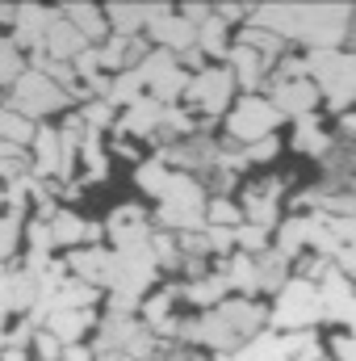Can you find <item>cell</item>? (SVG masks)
Segmentation results:
<instances>
[{
    "instance_id": "cell-20",
    "label": "cell",
    "mask_w": 356,
    "mask_h": 361,
    "mask_svg": "<svg viewBox=\"0 0 356 361\" xmlns=\"http://www.w3.org/2000/svg\"><path fill=\"white\" fill-rule=\"evenodd\" d=\"M239 219H243V210L231 202V197H214V202H205V227H239Z\"/></svg>"
},
{
    "instance_id": "cell-1",
    "label": "cell",
    "mask_w": 356,
    "mask_h": 361,
    "mask_svg": "<svg viewBox=\"0 0 356 361\" xmlns=\"http://www.w3.org/2000/svg\"><path fill=\"white\" fill-rule=\"evenodd\" d=\"M310 76L331 109H348L356 101V55L352 51H310Z\"/></svg>"
},
{
    "instance_id": "cell-10",
    "label": "cell",
    "mask_w": 356,
    "mask_h": 361,
    "mask_svg": "<svg viewBox=\"0 0 356 361\" xmlns=\"http://www.w3.org/2000/svg\"><path fill=\"white\" fill-rule=\"evenodd\" d=\"M89 47H92L89 38H84V34H80V30L59 13V17H55V25H51V34H46V55H51V59H63V63H76Z\"/></svg>"
},
{
    "instance_id": "cell-2",
    "label": "cell",
    "mask_w": 356,
    "mask_h": 361,
    "mask_svg": "<svg viewBox=\"0 0 356 361\" xmlns=\"http://www.w3.org/2000/svg\"><path fill=\"white\" fill-rule=\"evenodd\" d=\"M160 219L168 227H184V231L205 227V189H201V180L189 177V173H172V185H168L164 206H160Z\"/></svg>"
},
{
    "instance_id": "cell-12",
    "label": "cell",
    "mask_w": 356,
    "mask_h": 361,
    "mask_svg": "<svg viewBox=\"0 0 356 361\" xmlns=\"http://www.w3.org/2000/svg\"><path fill=\"white\" fill-rule=\"evenodd\" d=\"M231 76L243 85V89H256V85H268V76H272V68H268L265 55H256V51H248V47H231Z\"/></svg>"
},
{
    "instance_id": "cell-3",
    "label": "cell",
    "mask_w": 356,
    "mask_h": 361,
    "mask_svg": "<svg viewBox=\"0 0 356 361\" xmlns=\"http://www.w3.org/2000/svg\"><path fill=\"white\" fill-rule=\"evenodd\" d=\"M323 315H327V307H323V290L314 281H285V290H281L268 319L276 328H310Z\"/></svg>"
},
{
    "instance_id": "cell-21",
    "label": "cell",
    "mask_w": 356,
    "mask_h": 361,
    "mask_svg": "<svg viewBox=\"0 0 356 361\" xmlns=\"http://www.w3.org/2000/svg\"><path fill=\"white\" fill-rule=\"evenodd\" d=\"M25 59H21V47L17 42H8V38H0V85H17L25 72Z\"/></svg>"
},
{
    "instance_id": "cell-8",
    "label": "cell",
    "mask_w": 356,
    "mask_h": 361,
    "mask_svg": "<svg viewBox=\"0 0 356 361\" xmlns=\"http://www.w3.org/2000/svg\"><path fill=\"white\" fill-rule=\"evenodd\" d=\"M268 101L276 105V114H293V118H310L314 105L323 101V92L314 80H285V85H268Z\"/></svg>"
},
{
    "instance_id": "cell-13",
    "label": "cell",
    "mask_w": 356,
    "mask_h": 361,
    "mask_svg": "<svg viewBox=\"0 0 356 361\" xmlns=\"http://www.w3.org/2000/svg\"><path fill=\"white\" fill-rule=\"evenodd\" d=\"M46 328H51V332L63 341V349H68V345H76V341L92 328V311H63V307H59V311L46 319Z\"/></svg>"
},
{
    "instance_id": "cell-4",
    "label": "cell",
    "mask_w": 356,
    "mask_h": 361,
    "mask_svg": "<svg viewBox=\"0 0 356 361\" xmlns=\"http://www.w3.org/2000/svg\"><path fill=\"white\" fill-rule=\"evenodd\" d=\"M281 122V114H276V105L272 101H265V97H239L235 101V109L227 114V135L235 139V143H265V139H272V126Z\"/></svg>"
},
{
    "instance_id": "cell-22",
    "label": "cell",
    "mask_w": 356,
    "mask_h": 361,
    "mask_svg": "<svg viewBox=\"0 0 356 361\" xmlns=\"http://www.w3.org/2000/svg\"><path fill=\"white\" fill-rule=\"evenodd\" d=\"M17 231H21V219H17V214H0V261L13 257V248H17Z\"/></svg>"
},
{
    "instance_id": "cell-24",
    "label": "cell",
    "mask_w": 356,
    "mask_h": 361,
    "mask_svg": "<svg viewBox=\"0 0 356 361\" xmlns=\"http://www.w3.org/2000/svg\"><path fill=\"white\" fill-rule=\"evenodd\" d=\"M340 126H344V135H348V139H356V114H344V118H340Z\"/></svg>"
},
{
    "instance_id": "cell-23",
    "label": "cell",
    "mask_w": 356,
    "mask_h": 361,
    "mask_svg": "<svg viewBox=\"0 0 356 361\" xmlns=\"http://www.w3.org/2000/svg\"><path fill=\"white\" fill-rule=\"evenodd\" d=\"M34 345H38V357L42 361H55L59 353H63V341L46 328V332H34Z\"/></svg>"
},
{
    "instance_id": "cell-18",
    "label": "cell",
    "mask_w": 356,
    "mask_h": 361,
    "mask_svg": "<svg viewBox=\"0 0 356 361\" xmlns=\"http://www.w3.org/2000/svg\"><path fill=\"white\" fill-rule=\"evenodd\" d=\"M231 25L227 21H218V17H210L201 30H197V51L201 55H231Z\"/></svg>"
},
{
    "instance_id": "cell-6",
    "label": "cell",
    "mask_w": 356,
    "mask_h": 361,
    "mask_svg": "<svg viewBox=\"0 0 356 361\" xmlns=\"http://www.w3.org/2000/svg\"><path fill=\"white\" fill-rule=\"evenodd\" d=\"M231 89H235V76H231V68H201L193 80H189V105L193 109H201L205 118H214V114H222L227 105H231Z\"/></svg>"
},
{
    "instance_id": "cell-9",
    "label": "cell",
    "mask_w": 356,
    "mask_h": 361,
    "mask_svg": "<svg viewBox=\"0 0 356 361\" xmlns=\"http://www.w3.org/2000/svg\"><path fill=\"white\" fill-rule=\"evenodd\" d=\"M68 269L76 281H89V286H109L113 290V277H117V252H101V248H76L68 257Z\"/></svg>"
},
{
    "instance_id": "cell-19",
    "label": "cell",
    "mask_w": 356,
    "mask_h": 361,
    "mask_svg": "<svg viewBox=\"0 0 356 361\" xmlns=\"http://www.w3.org/2000/svg\"><path fill=\"white\" fill-rule=\"evenodd\" d=\"M134 180H139V189H143V193L164 197V193H168V185H172V173L164 169V160H143V164L134 169Z\"/></svg>"
},
{
    "instance_id": "cell-27",
    "label": "cell",
    "mask_w": 356,
    "mask_h": 361,
    "mask_svg": "<svg viewBox=\"0 0 356 361\" xmlns=\"http://www.w3.org/2000/svg\"><path fill=\"white\" fill-rule=\"evenodd\" d=\"M4 336H8V328H4V311H0V345H4Z\"/></svg>"
},
{
    "instance_id": "cell-5",
    "label": "cell",
    "mask_w": 356,
    "mask_h": 361,
    "mask_svg": "<svg viewBox=\"0 0 356 361\" xmlns=\"http://www.w3.org/2000/svg\"><path fill=\"white\" fill-rule=\"evenodd\" d=\"M68 105V89H59L55 80H46L42 72H25L17 85H13V97H8V109L21 114V118H42V114H55Z\"/></svg>"
},
{
    "instance_id": "cell-7",
    "label": "cell",
    "mask_w": 356,
    "mask_h": 361,
    "mask_svg": "<svg viewBox=\"0 0 356 361\" xmlns=\"http://www.w3.org/2000/svg\"><path fill=\"white\" fill-rule=\"evenodd\" d=\"M147 34L160 42V51H172L177 59L184 55V51H193V47H197V25H189L180 13H172V8H155V17H151Z\"/></svg>"
},
{
    "instance_id": "cell-25",
    "label": "cell",
    "mask_w": 356,
    "mask_h": 361,
    "mask_svg": "<svg viewBox=\"0 0 356 361\" xmlns=\"http://www.w3.org/2000/svg\"><path fill=\"white\" fill-rule=\"evenodd\" d=\"M0 21H4V25H17V8H8V4H0Z\"/></svg>"
},
{
    "instance_id": "cell-11",
    "label": "cell",
    "mask_w": 356,
    "mask_h": 361,
    "mask_svg": "<svg viewBox=\"0 0 356 361\" xmlns=\"http://www.w3.org/2000/svg\"><path fill=\"white\" fill-rule=\"evenodd\" d=\"M55 17L59 13H51V8H17V47H34V51H46V34H51V25H55Z\"/></svg>"
},
{
    "instance_id": "cell-15",
    "label": "cell",
    "mask_w": 356,
    "mask_h": 361,
    "mask_svg": "<svg viewBox=\"0 0 356 361\" xmlns=\"http://www.w3.org/2000/svg\"><path fill=\"white\" fill-rule=\"evenodd\" d=\"M289 257L285 252H276V248H268L256 257V281H260V290H285V277H289Z\"/></svg>"
},
{
    "instance_id": "cell-26",
    "label": "cell",
    "mask_w": 356,
    "mask_h": 361,
    "mask_svg": "<svg viewBox=\"0 0 356 361\" xmlns=\"http://www.w3.org/2000/svg\"><path fill=\"white\" fill-rule=\"evenodd\" d=\"M0 361H25V353H21V349H4V353H0Z\"/></svg>"
},
{
    "instance_id": "cell-17",
    "label": "cell",
    "mask_w": 356,
    "mask_h": 361,
    "mask_svg": "<svg viewBox=\"0 0 356 361\" xmlns=\"http://www.w3.org/2000/svg\"><path fill=\"white\" fill-rule=\"evenodd\" d=\"M63 17H68V21H72L89 42H96V38H105V34H109V21H105V13H101V8H89V4H68V8H63Z\"/></svg>"
},
{
    "instance_id": "cell-16",
    "label": "cell",
    "mask_w": 356,
    "mask_h": 361,
    "mask_svg": "<svg viewBox=\"0 0 356 361\" xmlns=\"http://www.w3.org/2000/svg\"><path fill=\"white\" fill-rule=\"evenodd\" d=\"M34 152H38V164H34V173H38V177H51V173H59V169H63L59 130H38V139H34Z\"/></svg>"
},
{
    "instance_id": "cell-14",
    "label": "cell",
    "mask_w": 356,
    "mask_h": 361,
    "mask_svg": "<svg viewBox=\"0 0 356 361\" xmlns=\"http://www.w3.org/2000/svg\"><path fill=\"white\" fill-rule=\"evenodd\" d=\"M293 147L298 152H306V156H327L331 147H336V139L314 122V114L310 118H298V135H293Z\"/></svg>"
}]
</instances>
